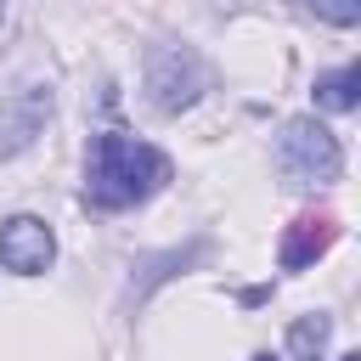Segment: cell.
I'll return each mask as SVG.
<instances>
[{
    "label": "cell",
    "instance_id": "7a4b0ae2",
    "mask_svg": "<svg viewBox=\"0 0 361 361\" xmlns=\"http://www.w3.org/2000/svg\"><path fill=\"white\" fill-rule=\"evenodd\" d=\"M276 169L293 186H333L344 175V147H338V135L316 113H299L276 135Z\"/></svg>",
    "mask_w": 361,
    "mask_h": 361
},
{
    "label": "cell",
    "instance_id": "8fae6325",
    "mask_svg": "<svg viewBox=\"0 0 361 361\" xmlns=\"http://www.w3.org/2000/svg\"><path fill=\"white\" fill-rule=\"evenodd\" d=\"M338 361H361V355H338Z\"/></svg>",
    "mask_w": 361,
    "mask_h": 361
},
{
    "label": "cell",
    "instance_id": "30bf717a",
    "mask_svg": "<svg viewBox=\"0 0 361 361\" xmlns=\"http://www.w3.org/2000/svg\"><path fill=\"white\" fill-rule=\"evenodd\" d=\"M248 361H276V355H271V350H259V355H248Z\"/></svg>",
    "mask_w": 361,
    "mask_h": 361
},
{
    "label": "cell",
    "instance_id": "6da1fadb",
    "mask_svg": "<svg viewBox=\"0 0 361 361\" xmlns=\"http://www.w3.org/2000/svg\"><path fill=\"white\" fill-rule=\"evenodd\" d=\"M169 186V152L124 130H102L85 147V203L96 214H124Z\"/></svg>",
    "mask_w": 361,
    "mask_h": 361
},
{
    "label": "cell",
    "instance_id": "52a82bcc",
    "mask_svg": "<svg viewBox=\"0 0 361 361\" xmlns=\"http://www.w3.org/2000/svg\"><path fill=\"white\" fill-rule=\"evenodd\" d=\"M310 96H316V113H355V102H361V62H344L333 73H316Z\"/></svg>",
    "mask_w": 361,
    "mask_h": 361
},
{
    "label": "cell",
    "instance_id": "5b68a950",
    "mask_svg": "<svg viewBox=\"0 0 361 361\" xmlns=\"http://www.w3.org/2000/svg\"><path fill=\"white\" fill-rule=\"evenodd\" d=\"M56 259V237L39 214H6L0 220V265L11 276H39Z\"/></svg>",
    "mask_w": 361,
    "mask_h": 361
},
{
    "label": "cell",
    "instance_id": "277c9868",
    "mask_svg": "<svg viewBox=\"0 0 361 361\" xmlns=\"http://www.w3.org/2000/svg\"><path fill=\"white\" fill-rule=\"evenodd\" d=\"M51 113H56L51 85H23V90H11V96L0 102V164L17 158L23 147H34V141L45 135V124H51Z\"/></svg>",
    "mask_w": 361,
    "mask_h": 361
},
{
    "label": "cell",
    "instance_id": "ba28073f",
    "mask_svg": "<svg viewBox=\"0 0 361 361\" xmlns=\"http://www.w3.org/2000/svg\"><path fill=\"white\" fill-rule=\"evenodd\" d=\"M327 338H333V316L310 310L288 322V361H327Z\"/></svg>",
    "mask_w": 361,
    "mask_h": 361
},
{
    "label": "cell",
    "instance_id": "3957f363",
    "mask_svg": "<svg viewBox=\"0 0 361 361\" xmlns=\"http://www.w3.org/2000/svg\"><path fill=\"white\" fill-rule=\"evenodd\" d=\"M209 90V68L192 45H152L147 51V102L158 113H186L197 107V96Z\"/></svg>",
    "mask_w": 361,
    "mask_h": 361
},
{
    "label": "cell",
    "instance_id": "7c38bea8",
    "mask_svg": "<svg viewBox=\"0 0 361 361\" xmlns=\"http://www.w3.org/2000/svg\"><path fill=\"white\" fill-rule=\"evenodd\" d=\"M0 11H6V0H0Z\"/></svg>",
    "mask_w": 361,
    "mask_h": 361
},
{
    "label": "cell",
    "instance_id": "8992f818",
    "mask_svg": "<svg viewBox=\"0 0 361 361\" xmlns=\"http://www.w3.org/2000/svg\"><path fill=\"white\" fill-rule=\"evenodd\" d=\"M333 237H338V220H333V214H299V220L282 231L276 265H282V271H305V265H316V259L333 248Z\"/></svg>",
    "mask_w": 361,
    "mask_h": 361
},
{
    "label": "cell",
    "instance_id": "9c48e42d",
    "mask_svg": "<svg viewBox=\"0 0 361 361\" xmlns=\"http://www.w3.org/2000/svg\"><path fill=\"white\" fill-rule=\"evenodd\" d=\"M310 11L333 28H355L361 23V0H310Z\"/></svg>",
    "mask_w": 361,
    "mask_h": 361
}]
</instances>
